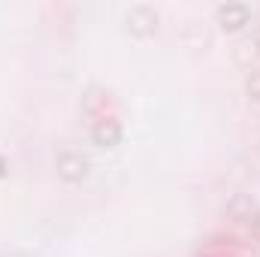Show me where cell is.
<instances>
[{
    "label": "cell",
    "instance_id": "obj_5",
    "mask_svg": "<svg viewBox=\"0 0 260 257\" xmlns=\"http://www.w3.org/2000/svg\"><path fill=\"white\" fill-rule=\"evenodd\" d=\"M257 236H260V218H257Z\"/></svg>",
    "mask_w": 260,
    "mask_h": 257
},
{
    "label": "cell",
    "instance_id": "obj_4",
    "mask_svg": "<svg viewBox=\"0 0 260 257\" xmlns=\"http://www.w3.org/2000/svg\"><path fill=\"white\" fill-rule=\"evenodd\" d=\"M3 173H6V164H3V157H0V179H3Z\"/></svg>",
    "mask_w": 260,
    "mask_h": 257
},
{
    "label": "cell",
    "instance_id": "obj_1",
    "mask_svg": "<svg viewBox=\"0 0 260 257\" xmlns=\"http://www.w3.org/2000/svg\"><path fill=\"white\" fill-rule=\"evenodd\" d=\"M58 170H61V176H64L67 182H79L88 173V160L79 151H67V154H61V160H58Z\"/></svg>",
    "mask_w": 260,
    "mask_h": 257
},
{
    "label": "cell",
    "instance_id": "obj_3",
    "mask_svg": "<svg viewBox=\"0 0 260 257\" xmlns=\"http://www.w3.org/2000/svg\"><path fill=\"white\" fill-rule=\"evenodd\" d=\"M248 91H251L254 97H260V73H251V79H248Z\"/></svg>",
    "mask_w": 260,
    "mask_h": 257
},
{
    "label": "cell",
    "instance_id": "obj_2",
    "mask_svg": "<svg viewBox=\"0 0 260 257\" xmlns=\"http://www.w3.org/2000/svg\"><path fill=\"white\" fill-rule=\"evenodd\" d=\"M94 139H97V145H115V142L121 139L118 121H103V124H97V127H94Z\"/></svg>",
    "mask_w": 260,
    "mask_h": 257
}]
</instances>
